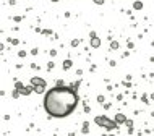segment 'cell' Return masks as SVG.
I'll list each match as a JSON object with an SVG mask.
<instances>
[{
    "label": "cell",
    "mask_w": 154,
    "mask_h": 136,
    "mask_svg": "<svg viewBox=\"0 0 154 136\" xmlns=\"http://www.w3.org/2000/svg\"><path fill=\"white\" fill-rule=\"evenodd\" d=\"M78 101L80 97L73 87L55 86L44 96V110L54 118H65L76 109Z\"/></svg>",
    "instance_id": "cell-1"
},
{
    "label": "cell",
    "mask_w": 154,
    "mask_h": 136,
    "mask_svg": "<svg viewBox=\"0 0 154 136\" xmlns=\"http://www.w3.org/2000/svg\"><path fill=\"white\" fill-rule=\"evenodd\" d=\"M94 122L97 123L99 126H104V128H105V125H107L109 118H107V117H104V115H102V117H96V118H94Z\"/></svg>",
    "instance_id": "cell-2"
},
{
    "label": "cell",
    "mask_w": 154,
    "mask_h": 136,
    "mask_svg": "<svg viewBox=\"0 0 154 136\" xmlns=\"http://www.w3.org/2000/svg\"><path fill=\"white\" fill-rule=\"evenodd\" d=\"M99 45H101V39H99V37H96V36H93V37H91V47L97 49Z\"/></svg>",
    "instance_id": "cell-3"
},
{
    "label": "cell",
    "mask_w": 154,
    "mask_h": 136,
    "mask_svg": "<svg viewBox=\"0 0 154 136\" xmlns=\"http://www.w3.org/2000/svg\"><path fill=\"white\" fill-rule=\"evenodd\" d=\"M115 122L117 123H126V117L123 113H117L115 115Z\"/></svg>",
    "instance_id": "cell-4"
},
{
    "label": "cell",
    "mask_w": 154,
    "mask_h": 136,
    "mask_svg": "<svg viewBox=\"0 0 154 136\" xmlns=\"http://www.w3.org/2000/svg\"><path fill=\"white\" fill-rule=\"evenodd\" d=\"M32 87H34V91L37 92V94H42L44 89H46V84H36V86H32Z\"/></svg>",
    "instance_id": "cell-5"
},
{
    "label": "cell",
    "mask_w": 154,
    "mask_h": 136,
    "mask_svg": "<svg viewBox=\"0 0 154 136\" xmlns=\"http://www.w3.org/2000/svg\"><path fill=\"white\" fill-rule=\"evenodd\" d=\"M31 84H32V86H36V84H46V81L41 80V78H32V80H31Z\"/></svg>",
    "instance_id": "cell-6"
},
{
    "label": "cell",
    "mask_w": 154,
    "mask_h": 136,
    "mask_svg": "<svg viewBox=\"0 0 154 136\" xmlns=\"http://www.w3.org/2000/svg\"><path fill=\"white\" fill-rule=\"evenodd\" d=\"M133 8H135V10H141V8H143V4H141V2H135Z\"/></svg>",
    "instance_id": "cell-7"
},
{
    "label": "cell",
    "mask_w": 154,
    "mask_h": 136,
    "mask_svg": "<svg viewBox=\"0 0 154 136\" xmlns=\"http://www.w3.org/2000/svg\"><path fill=\"white\" fill-rule=\"evenodd\" d=\"M70 66H71V60H65V62H63V68H65V70H68Z\"/></svg>",
    "instance_id": "cell-8"
},
{
    "label": "cell",
    "mask_w": 154,
    "mask_h": 136,
    "mask_svg": "<svg viewBox=\"0 0 154 136\" xmlns=\"http://www.w3.org/2000/svg\"><path fill=\"white\" fill-rule=\"evenodd\" d=\"M16 89L18 91H23V89H25V86H23L21 83H16Z\"/></svg>",
    "instance_id": "cell-9"
},
{
    "label": "cell",
    "mask_w": 154,
    "mask_h": 136,
    "mask_svg": "<svg viewBox=\"0 0 154 136\" xmlns=\"http://www.w3.org/2000/svg\"><path fill=\"white\" fill-rule=\"evenodd\" d=\"M93 2H94V4H97V5H102V4H104V0H93Z\"/></svg>",
    "instance_id": "cell-10"
},
{
    "label": "cell",
    "mask_w": 154,
    "mask_h": 136,
    "mask_svg": "<svg viewBox=\"0 0 154 136\" xmlns=\"http://www.w3.org/2000/svg\"><path fill=\"white\" fill-rule=\"evenodd\" d=\"M52 2H59V0H52Z\"/></svg>",
    "instance_id": "cell-11"
}]
</instances>
